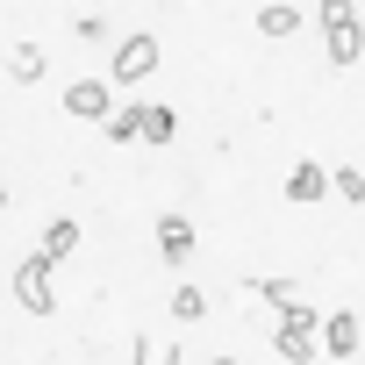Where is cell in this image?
I'll return each instance as SVG.
<instances>
[{
    "mask_svg": "<svg viewBox=\"0 0 365 365\" xmlns=\"http://www.w3.org/2000/svg\"><path fill=\"white\" fill-rule=\"evenodd\" d=\"M251 294H258V301H279V308H287V301H294V279H251Z\"/></svg>",
    "mask_w": 365,
    "mask_h": 365,
    "instance_id": "obj_17",
    "label": "cell"
},
{
    "mask_svg": "<svg viewBox=\"0 0 365 365\" xmlns=\"http://www.w3.org/2000/svg\"><path fill=\"white\" fill-rule=\"evenodd\" d=\"M65 115L108 122V115H115V86H108V79H72V86H65Z\"/></svg>",
    "mask_w": 365,
    "mask_h": 365,
    "instance_id": "obj_3",
    "label": "cell"
},
{
    "mask_svg": "<svg viewBox=\"0 0 365 365\" xmlns=\"http://www.w3.org/2000/svg\"><path fill=\"white\" fill-rule=\"evenodd\" d=\"M279 329H294V336H315L322 322H315V308H308V301H287V308H279Z\"/></svg>",
    "mask_w": 365,
    "mask_h": 365,
    "instance_id": "obj_15",
    "label": "cell"
},
{
    "mask_svg": "<svg viewBox=\"0 0 365 365\" xmlns=\"http://www.w3.org/2000/svg\"><path fill=\"white\" fill-rule=\"evenodd\" d=\"M172 315H179V322H201V315H208V294H201V287H172Z\"/></svg>",
    "mask_w": 365,
    "mask_h": 365,
    "instance_id": "obj_13",
    "label": "cell"
},
{
    "mask_svg": "<svg viewBox=\"0 0 365 365\" xmlns=\"http://www.w3.org/2000/svg\"><path fill=\"white\" fill-rule=\"evenodd\" d=\"M329 187H336V179H329L322 165H294V172H287V194H294V201H322Z\"/></svg>",
    "mask_w": 365,
    "mask_h": 365,
    "instance_id": "obj_7",
    "label": "cell"
},
{
    "mask_svg": "<svg viewBox=\"0 0 365 365\" xmlns=\"http://www.w3.org/2000/svg\"><path fill=\"white\" fill-rule=\"evenodd\" d=\"M358 344H365V329H358V315H329V322H322V351H329L336 365H344V358H351Z\"/></svg>",
    "mask_w": 365,
    "mask_h": 365,
    "instance_id": "obj_6",
    "label": "cell"
},
{
    "mask_svg": "<svg viewBox=\"0 0 365 365\" xmlns=\"http://www.w3.org/2000/svg\"><path fill=\"white\" fill-rule=\"evenodd\" d=\"M215 365H237V358H215Z\"/></svg>",
    "mask_w": 365,
    "mask_h": 365,
    "instance_id": "obj_19",
    "label": "cell"
},
{
    "mask_svg": "<svg viewBox=\"0 0 365 365\" xmlns=\"http://www.w3.org/2000/svg\"><path fill=\"white\" fill-rule=\"evenodd\" d=\"M36 251H43L51 265H58V258H72V251H79V222H72V215H58V222L43 230V244H36Z\"/></svg>",
    "mask_w": 365,
    "mask_h": 365,
    "instance_id": "obj_9",
    "label": "cell"
},
{
    "mask_svg": "<svg viewBox=\"0 0 365 365\" xmlns=\"http://www.w3.org/2000/svg\"><path fill=\"white\" fill-rule=\"evenodd\" d=\"M336 194H344V201H365V172L344 165V172H336Z\"/></svg>",
    "mask_w": 365,
    "mask_h": 365,
    "instance_id": "obj_18",
    "label": "cell"
},
{
    "mask_svg": "<svg viewBox=\"0 0 365 365\" xmlns=\"http://www.w3.org/2000/svg\"><path fill=\"white\" fill-rule=\"evenodd\" d=\"M143 115H150V108H136V101H122V108L108 115V136H115V143H129V136H143Z\"/></svg>",
    "mask_w": 365,
    "mask_h": 365,
    "instance_id": "obj_10",
    "label": "cell"
},
{
    "mask_svg": "<svg viewBox=\"0 0 365 365\" xmlns=\"http://www.w3.org/2000/svg\"><path fill=\"white\" fill-rule=\"evenodd\" d=\"M51 272H58V265H51L43 251L15 265V301H22L29 315H51V308H58V287H51Z\"/></svg>",
    "mask_w": 365,
    "mask_h": 365,
    "instance_id": "obj_2",
    "label": "cell"
},
{
    "mask_svg": "<svg viewBox=\"0 0 365 365\" xmlns=\"http://www.w3.org/2000/svg\"><path fill=\"white\" fill-rule=\"evenodd\" d=\"M150 72H158V36H129L115 51V86H143Z\"/></svg>",
    "mask_w": 365,
    "mask_h": 365,
    "instance_id": "obj_4",
    "label": "cell"
},
{
    "mask_svg": "<svg viewBox=\"0 0 365 365\" xmlns=\"http://www.w3.org/2000/svg\"><path fill=\"white\" fill-rule=\"evenodd\" d=\"M136 365H187L179 344H158V336H136Z\"/></svg>",
    "mask_w": 365,
    "mask_h": 365,
    "instance_id": "obj_14",
    "label": "cell"
},
{
    "mask_svg": "<svg viewBox=\"0 0 365 365\" xmlns=\"http://www.w3.org/2000/svg\"><path fill=\"white\" fill-rule=\"evenodd\" d=\"M158 251H165L172 265H187V258H194V222H187V215H158Z\"/></svg>",
    "mask_w": 365,
    "mask_h": 365,
    "instance_id": "obj_5",
    "label": "cell"
},
{
    "mask_svg": "<svg viewBox=\"0 0 365 365\" xmlns=\"http://www.w3.org/2000/svg\"><path fill=\"white\" fill-rule=\"evenodd\" d=\"M8 72H15L22 86H29V79H43V51H36V43H15V51H8Z\"/></svg>",
    "mask_w": 365,
    "mask_h": 365,
    "instance_id": "obj_11",
    "label": "cell"
},
{
    "mask_svg": "<svg viewBox=\"0 0 365 365\" xmlns=\"http://www.w3.org/2000/svg\"><path fill=\"white\" fill-rule=\"evenodd\" d=\"M301 29V8H287V0H272V8H258V36H272V43H287Z\"/></svg>",
    "mask_w": 365,
    "mask_h": 365,
    "instance_id": "obj_8",
    "label": "cell"
},
{
    "mask_svg": "<svg viewBox=\"0 0 365 365\" xmlns=\"http://www.w3.org/2000/svg\"><path fill=\"white\" fill-rule=\"evenodd\" d=\"M322 43H329V65L365 58V22L351 15V0H322Z\"/></svg>",
    "mask_w": 365,
    "mask_h": 365,
    "instance_id": "obj_1",
    "label": "cell"
},
{
    "mask_svg": "<svg viewBox=\"0 0 365 365\" xmlns=\"http://www.w3.org/2000/svg\"><path fill=\"white\" fill-rule=\"evenodd\" d=\"M172 129H179L172 108H150V115H143V136H150V143H172Z\"/></svg>",
    "mask_w": 365,
    "mask_h": 365,
    "instance_id": "obj_16",
    "label": "cell"
},
{
    "mask_svg": "<svg viewBox=\"0 0 365 365\" xmlns=\"http://www.w3.org/2000/svg\"><path fill=\"white\" fill-rule=\"evenodd\" d=\"M272 351H279L287 365H308V358H315V336H294V329H272Z\"/></svg>",
    "mask_w": 365,
    "mask_h": 365,
    "instance_id": "obj_12",
    "label": "cell"
}]
</instances>
